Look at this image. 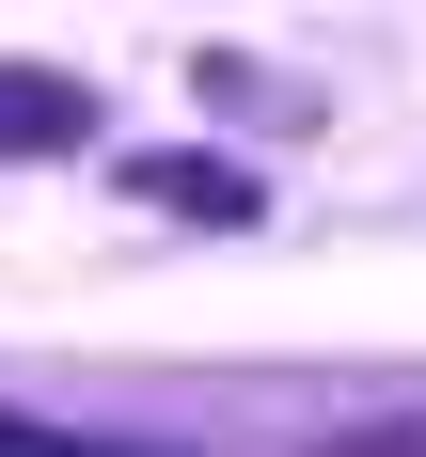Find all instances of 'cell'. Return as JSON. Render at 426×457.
<instances>
[{
	"mask_svg": "<svg viewBox=\"0 0 426 457\" xmlns=\"http://www.w3.org/2000/svg\"><path fill=\"white\" fill-rule=\"evenodd\" d=\"M0 457H158V442H95V426H47V411H0Z\"/></svg>",
	"mask_w": 426,
	"mask_h": 457,
	"instance_id": "3957f363",
	"label": "cell"
},
{
	"mask_svg": "<svg viewBox=\"0 0 426 457\" xmlns=\"http://www.w3.org/2000/svg\"><path fill=\"white\" fill-rule=\"evenodd\" d=\"M95 142V79L63 63H0V158H79Z\"/></svg>",
	"mask_w": 426,
	"mask_h": 457,
	"instance_id": "7a4b0ae2",
	"label": "cell"
},
{
	"mask_svg": "<svg viewBox=\"0 0 426 457\" xmlns=\"http://www.w3.org/2000/svg\"><path fill=\"white\" fill-rule=\"evenodd\" d=\"M111 189H127V205H158V221H205V237H253V221H269V189L237 174V158H127Z\"/></svg>",
	"mask_w": 426,
	"mask_h": 457,
	"instance_id": "6da1fadb",
	"label": "cell"
}]
</instances>
